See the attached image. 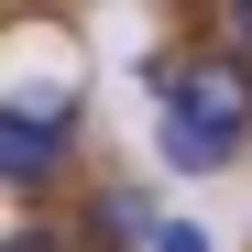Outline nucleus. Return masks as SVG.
Masks as SVG:
<instances>
[{
    "mask_svg": "<svg viewBox=\"0 0 252 252\" xmlns=\"http://www.w3.org/2000/svg\"><path fill=\"white\" fill-rule=\"evenodd\" d=\"M11 252H66V241L55 230H11Z\"/></svg>",
    "mask_w": 252,
    "mask_h": 252,
    "instance_id": "5",
    "label": "nucleus"
},
{
    "mask_svg": "<svg viewBox=\"0 0 252 252\" xmlns=\"http://www.w3.org/2000/svg\"><path fill=\"white\" fill-rule=\"evenodd\" d=\"M230 33H241V55H252V0H230Z\"/></svg>",
    "mask_w": 252,
    "mask_h": 252,
    "instance_id": "6",
    "label": "nucleus"
},
{
    "mask_svg": "<svg viewBox=\"0 0 252 252\" xmlns=\"http://www.w3.org/2000/svg\"><path fill=\"white\" fill-rule=\"evenodd\" d=\"M241 143L230 132H208V121H187V110H164V164H176V176H220Z\"/></svg>",
    "mask_w": 252,
    "mask_h": 252,
    "instance_id": "3",
    "label": "nucleus"
},
{
    "mask_svg": "<svg viewBox=\"0 0 252 252\" xmlns=\"http://www.w3.org/2000/svg\"><path fill=\"white\" fill-rule=\"evenodd\" d=\"M55 154H66V121L55 110H0V176L11 187H44Z\"/></svg>",
    "mask_w": 252,
    "mask_h": 252,
    "instance_id": "2",
    "label": "nucleus"
},
{
    "mask_svg": "<svg viewBox=\"0 0 252 252\" xmlns=\"http://www.w3.org/2000/svg\"><path fill=\"white\" fill-rule=\"evenodd\" d=\"M143 252H220V230H197V220H164Z\"/></svg>",
    "mask_w": 252,
    "mask_h": 252,
    "instance_id": "4",
    "label": "nucleus"
},
{
    "mask_svg": "<svg viewBox=\"0 0 252 252\" xmlns=\"http://www.w3.org/2000/svg\"><path fill=\"white\" fill-rule=\"evenodd\" d=\"M143 88H154V110H187V121H208V132H230V143H241V121H252V77L230 55H154Z\"/></svg>",
    "mask_w": 252,
    "mask_h": 252,
    "instance_id": "1",
    "label": "nucleus"
}]
</instances>
